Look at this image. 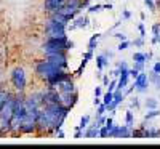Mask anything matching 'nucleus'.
<instances>
[{
	"mask_svg": "<svg viewBox=\"0 0 160 149\" xmlns=\"http://www.w3.org/2000/svg\"><path fill=\"white\" fill-rule=\"evenodd\" d=\"M118 130H120V125H114L109 131V136L111 138H118Z\"/></svg>",
	"mask_w": 160,
	"mask_h": 149,
	"instance_id": "27",
	"label": "nucleus"
},
{
	"mask_svg": "<svg viewBox=\"0 0 160 149\" xmlns=\"http://www.w3.org/2000/svg\"><path fill=\"white\" fill-rule=\"evenodd\" d=\"M144 64H146V63H135V67H136V69L141 72V71L144 69Z\"/></svg>",
	"mask_w": 160,
	"mask_h": 149,
	"instance_id": "42",
	"label": "nucleus"
},
{
	"mask_svg": "<svg viewBox=\"0 0 160 149\" xmlns=\"http://www.w3.org/2000/svg\"><path fill=\"white\" fill-rule=\"evenodd\" d=\"M138 29H139V34H141V37H146V31H144V24H142V23H139Z\"/></svg>",
	"mask_w": 160,
	"mask_h": 149,
	"instance_id": "38",
	"label": "nucleus"
},
{
	"mask_svg": "<svg viewBox=\"0 0 160 149\" xmlns=\"http://www.w3.org/2000/svg\"><path fill=\"white\" fill-rule=\"evenodd\" d=\"M158 40H160V24H158Z\"/></svg>",
	"mask_w": 160,
	"mask_h": 149,
	"instance_id": "50",
	"label": "nucleus"
},
{
	"mask_svg": "<svg viewBox=\"0 0 160 149\" xmlns=\"http://www.w3.org/2000/svg\"><path fill=\"white\" fill-rule=\"evenodd\" d=\"M149 82H152V84L155 85V88L160 90V74H157V72L152 71V74H151V77H149Z\"/></svg>",
	"mask_w": 160,
	"mask_h": 149,
	"instance_id": "19",
	"label": "nucleus"
},
{
	"mask_svg": "<svg viewBox=\"0 0 160 149\" xmlns=\"http://www.w3.org/2000/svg\"><path fill=\"white\" fill-rule=\"evenodd\" d=\"M130 16H131V13H130V11H127V10H125V11H123V18H125V19H128V18H130Z\"/></svg>",
	"mask_w": 160,
	"mask_h": 149,
	"instance_id": "47",
	"label": "nucleus"
},
{
	"mask_svg": "<svg viewBox=\"0 0 160 149\" xmlns=\"http://www.w3.org/2000/svg\"><path fill=\"white\" fill-rule=\"evenodd\" d=\"M64 3H66V0H45L43 8H45V11L53 13V11H58L61 7H64Z\"/></svg>",
	"mask_w": 160,
	"mask_h": 149,
	"instance_id": "12",
	"label": "nucleus"
},
{
	"mask_svg": "<svg viewBox=\"0 0 160 149\" xmlns=\"http://www.w3.org/2000/svg\"><path fill=\"white\" fill-rule=\"evenodd\" d=\"M7 96H8V93H7V91H3V90H0V111H2V106H3V103H5Z\"/></svg>",
	"mask_w": 160,
	"mask_h": 149,
	"instance_id": "29",
	"label": "nucleus"
},
{
	"mask_svg": "<svg viewBox=\"0 0 160 149\" xmlns=\"http://www.w3.org/2000/svg\"><path fill=\"white\" fill-rule=\"evenodd\" d=\"M11 84L18 91H24L26 84H28V79H26V72L22 67H15L11 71Z\"/></svg>",
	"mask_w": 160,
	"mask_h": 149,
	"instance_id": "7",
	"label": "nucleus"
},
{
	"mask_svg": "<svg viewBox=\"0 0 160 149\" xmlns=\"http://www.w3.org/2000/svg\"><path fill=\"white\" fill-rule=\"evenodd\" d=\"M22 91H19V95L15 100V112H13V119H11V128L10 131L13 133H19V128H21V124L24 120V116H26V98L21 95Z\"/></svg>",
	"mask_w": 160,
	"mask_h": 149,
	"instance_id": "4",
	"label": "nucleus"
},
{
	"mask_svg": "<svg viewBox=\"0 0 160 149\" xmlns=\"http://www.w3.org/2000/svg\"><path fill=\"white\" fill-rule=\"evenodd\" d=\"M123 98H125V96H123V91H118V90H117V91H114V100H112V103L108 106V109L114 112V111H115V107L123 101Z\"/></svg>",
	"mask_w": 160,
	"mask_h": 149,
	"instance_id": "14",
	"label": "nucleus"
},
{
	"mask_svg": "<svg viewBox=\"0 0 160 149\" xmlns=\"http://www.w3.org/2000/svg\"><path fill=\"white\" fill-rule=\"evenodd\" d=\"M115 88H117V80H112L108 87V91H115Z\"/></svg>",
	"mask_w": 160,
	"mask_h": 149,
	"instance_id": "35",
	"label": "nucleus"
},
{
	"mask_svg": "<svg viewBox=\"0 0 160 149\" xmlns=\"http://www.w3.org/2000/svg\"><path fill=\"white\" fill-rule=\"evenodd\" d=\"M125 122H127L128 127H133V112H131V109L127 111V114H125Z\"/></svg>",
	"mask_w": 160,
	"mask_h": 149,
	"instance_id": "26",
	"label": "nucleus"
},
{
	"mask_svg": "<svg viewBox=\"0 0 160 149\" xmlns=\"http://www.w3.org/2000/svg\"><path fill=\"white\" fill-rule=\"evenodd\" d=\"M128 47H130V42H128V40H123V42H120V44H118L117 50H120V51H123V50H127Z\"/></svg>",
	"mask_w": 160,
	"mask_h": 149,
	"instance_id": "30",
	"label": "nucleus"
},
{
	"mask_svg": "<svg viewBox=\"0 0 160 149\" xmlns=\"http://www.w3.org/2000/svg\"><path fill=\"white\" fill-rule=\"evenodd\" d=\"M152 71H154V72H157V74H160V61H157V63L154 64Z\"/></svg>",
	"mask_w": 160,
	"mask_h": 149,
	"instance_id": "41",
	"label": "nucleus"
},
{
	"mask_svg": "<svg viewBox=\"0 0 160 149\" xmlns=\"http://www.w3.org/2000/svg\"><path fill=\"white\" fill-rule=\"evenodd\" d=\"M157 100L155 98H148L146 100V107H148V109H157Z\"/></svg>",
	"mask_w": 160,
	"mask_h": 149,
	"instance_id": "23",
	"label": "nucleus"
},
{
	"mask_svg": "<svg viewBox=\"0 0 160 149\" xmlns=\"http://www.w3.org/2000/svg\"><path fill=\"white\" fill-rule=\"evenodd\" d=\"M144 3L148 5V8H149L151 11H155V7H157V5H155L154 0H144Z\"/></svg>",
	"mask_w": 160,
	"mask_h": 149,
	"instance_id": "31",
	"label": "nucleus"
},
{
	"mask_svg": "<svg viewBox=\"0 0 160 149\" xmlns=\"http://www.w3.org/2000/svg\"><path fill=\"white\" fill-rule=\"evenodd\" d=\"M133 61L135 63H146V53H133Z\"/></svg>",
	"mask_w": 160,
	"mask_h": 149,
	"instance_id": "22",
	"label": "nucleus"
},
{
	"mask_svg": "<svg viewBox=\"0 0 160 149\" xmlns=\"http://www.w3.org/2000/svg\"><path fill=\"white\" fill-rule=\"evenodd\" d=\"M83 136V130H75V135H74V138L78 140V138H82Z\"/></svg>",
	"mask_w": 160,
	"mask_h": 149,
	"instance_id": "39",
	"label": "nucleus"
},
{
	"mask_svg": "<svg viewBox=\"0 0 160 149\" xmlns=\"http://www.w3.org/2000/svg\"><path fill=\"white\" fill-rule=\"evenodd\" d=\"M102 85H104V87H108V85H109V77H106V75L102 77Z\"/></svg>",
	"mask_w": 160,
	"mask_h": 149,
	"instance_id": "45",
	"label": "nucleus"
},
{
	"mask_svg": "<svg viewBox=\"0 0 160 149\" xmlns=\"http://www.w3.org/2000/svg\"><path fill=\"white\" fill-rule=\"evenodd\" d=\"M66 29H68V26L62 24V23H58L55 21L53 18H50L47 23H45V35L50 39H58V37H68V34H66Z\"/></svg>",
	"mask_w": 160,
	"mask_h": 149,
	"instance_id": "6",
	"label": "nucleus"
},
{
	"mask_svg": "<svg viewBox=\"0 0 160 149\" xmlns=\"http://www.w3.org/2000/svg\"><path fill=\"white\" fill-rule=\"evenodd\" d=\"M109 128L106 127V125H102L101 128H99V138H106V136H109Z\"/></svg>",
	"mask_w": 160,
	"mask_h": 149,
	"instance_id": "28",
	"label": "nucleus"
},
{
	"mask_svg": "<svg viewBox=\"0 0 160 149\" xmlns=\"http://www.w3.org/2000/svg\"><path fill=\"white\" fill-rule=\"evenodd\" d=\"M133 85H135V88H136L139 93L146 91V90H148V85H149V77H148V74L141 71L139 75L135 79V84H133Z\"/></svg>",
	"mask_w": 160,
	"mask_h": 149,
	"instance_id": "9",
	"label": "nucleus"
},
{
	"mask_svg": "<svg viewBox=\"0 0 160 149\" xmlns=\"http://www.w3.org/2000/svg\"><path fill=\"white\" fill-rule=\"evenodd\" d=\"M117 67H120V69H128V66H127V63H125V61L118 63V64H117Z\"/></svg>",
	"mask_w": 160,
	"mask_h": 149,
	"instance_id": "43",
	"label": "nucleus"
},
{
	"mask_svg": "<svg viewBox=\"0 0 160 149\" xmlns=\"http://www.w3.org/2000/svg\"><path fill=\"white\" fill-rule=\"evenodd\" d=\"M152 34H154L152 44H160V40H158V24H154L152 26Z\"/></svg>",
	"mask_w": 160,
	"mask_h": 149,
	"instance_id": "24",
	"label": "nucleus"
},
{
	"mask_svg": "<svg viewBox=\"0 0 160 149\" xmlns=\"http://www.w3.org/2000/svg\"><path fill=\"white\" fill-rule=\"evenodd\" d=\"M139 98H131V107H136V109H138V107H139V101H138Z\"/></svg>",
	"mask_w": 160,
	"mask_h": 149,
	"instance_id": "36",
	"label": "nucleus"
},
{
	"mask_svg": "<svg viewBox=\"0 0 160 149\" xmlns=\"http://www.w3.org/2000/svg\"><path fill=\"white\" fill-rule=\"evenodd\" d=\"M130 71V77H133V79H136L138 75H139V71L136 69V67H133V69H128Z\"/></svg>",
	"mask_w": 160,
	"mask_h": 149,
	"instance_id": "34",
	"label": "nucleus"
},
{
	"mask_svg": "<svg viewBox=\"0 0 160 149\" xmlns=\"http://www.w3.org/2000/svg\"><path fill=\"white\" fill-rule=\"evenodd\" d=\"M102 8H104V10H112V5H111V3H108V5H102Z\"/></svg>",
	"mask_w": 160,
	"mask_h": 149,
	"instance_id": "48",
	"label": "nucleus"
},
{
	"mask_svg": "<svg viewBox=\"0 0 160 149\" xmlns=\"http://www.w3.org/2000/svg\"><path fill=\"white\" fill-rule=\"evenodd\" d=\"M58 91L59 93H75L77 88H75V84H74V80L72 79H66L62 80L61 84H58Z\"/></svg>",
	"mask_w": 160,
	"mask_h": 149,
	"instance_id": "11",
	"label": "nucleus"
},
{
	"mask_svg": "<svg viewBox=\"0 0 160 149\" xmlns=\"http://www.w3.org/2000/svg\"><path fill=\"white\" fill-rule=\"evenodd\" d=\"M108 64H109V58L106 56L104 53H102V55H98V56H96V67H98V71H102Z\"/></svg>",
	"mask_w": 160,
	"mask_h": 149,
	"instance_id": "16",
	"label": "nucleus"
},
{
	"mask_svg": "<svg viewBox=\"0 0 160 149\" xmlns=\"http://www.w3.org/2000/svg\"><path fill=\"white\" fill-rule=\"evenodd\" d=\"M15 100L16 96L8 93V96L2 106V111H0V135L8 133L11 128V119H13V112H15Z\"/></svg>",
	"mask_w": 160,
	"mask_h": 149,
	"instance_id": "2",
	"label": "nucleus"
},
{
	"mask_svg": "<svg viewBox=\"0 0 160 149\" xmlns=\"http://www.w3.org/2000/svg\"><path fill=\"white\" fill-rule=\"evenodd\" d=\"M112 100H114V91H108L102 96V103L106 104V106H109L111 103H112Z\"/></svg>",
	"mask_w": 160,
	"mask_h": 149,
	"instance_id": "21",
	"label": "nucleus"
},
{
	"mask_svg": "<svg viewBox=\"0 0 160 149\" xmlns=\"http://www.w3.org/2000/svg\"><path fill=\"white\" fill-rule=\"evenodd\" d=\"M93 58V51H87L85 53V56H83V59H82V63H80V67L77 69V72H75V75H82V72H83V69L87 67V64H88V61Z\"/></svg>",
	"mask_w": 160,
	"mask_h": 149,
	"instance_id": "15",
	"label": "nucleus"
},
{
	"mask_svg": "<svg viewBox=\"0 0 160 149\" xmlns=\"http://www.w3.org/2000/svg\"><path fill=\"white\" fill-rule=\"evenodd\" d=\"M47 59L51 61L55 66H58L59 69H66V67L69 66V59H68L66 51H59V53H53V55H48Z\"/></svg>",
	"mask_w": 160,
	"mask_h": 149,
	"instance_id": "8",
	"label": "nucleus"
},
{
	"mask_svg": "<svg viewBox=\"0 0 160 149\" xmlns=\"http://www.w3.org/2000/svg\"><path fill=\"white\" fill-rule=\"evenodd\" d=\"M142 44H144V37H139V39L135 40V45L136 47H142Z\"/></svg>",
	"mask_w": 160,
	"mask_h": 149,
	"instance_id": "40",
	"label": "nucleus"
},
{
	"mask_svg": "<svg viewBox=\"0 0 160 149\" xmlns=\"http://www.w3.org/2000/svg\"><path fill=\"white\" fill-rule=\"evenodd\" d=\"M98 39H99V34H95V35H91L90 37V42H88V50L90 51H93L96 48V45H98Z\"/></svg>",
	"mask_w": 160,
	"mask_h": 149,
	"instance_id": "18",
	"label": "nucleus"
},
{
	"mask_svg": "<svg viewBox=\"0 0 160 149\" xmlns=\"http://www.w3.org/2000/svg\"><path fill=\"white\" fill-rule=\"evenodd\" d=\"M69 107L62 106L61 103H50L40 107L37 117V130L40 131H51L59 130L64 124L66 117L69 114Z\"/></svg>",
	"mask_w": 160,
	"mask_h": 149,
	"instance_id": "1",
	"label": "nucleus"
},
{
	"mask_svg": "<svg viewBox=\"0 0 160 149\" xmlns=\"http://www.w3.org/2000/svg\"><path fill=\"white\" fill-rule=\"evenodd\" d=\"M118 138H131V127H128L127 124L125 125H120Z\"/></svg>",
	"mask_w": 160,
	"mask_h": 149,
	"instance_id": "17",
	"label": "nucleus"
},
{
	"mask_svg": "<svg viewBox=\"0 0 160 149\" xmlns=\"http://www.w3.org/2000/svg\"><path fill=\"white\" fill-rule=\"evenodd\" d=\"M158 116H160V111H158V109H151L148 114L144 116V119H146V120H151V119H155V117H158Z\"/></svg>",
	"mask_w": 160,
	"mask_h": 149,
	"instance_id": "25",
	"label": "nucleus"
},
{
	"mask_svg": "<svg viewBox=\"0 0 160 149\" xmlns=\"http://www.w3.org/2000/svg\"><path fill=\"white\" fill-rule=\"evenodd\" d=\"M114 37H115V39H118V40H122V42H123V40H127V35H125V34H122V32H117Z\"/></svg>",
	"mask_w": 160,
	"mask_h": 149,
	"instance_id": "37",
	"label": "nucleus"
},
{
	"mask_svg": "<svg viewBox=\"0 0 160 149\" xmlns=\"http://www.w3.org/2000/svg\"><path fill=\"white\" fill-rule=\"evenodd\" d=\"M93 104L99 106V104H101V98H99V96H95V100H93Z\"/></svg>",
	"mask_w": 160,
	"mask_h": 149,
	"instance_id": "44",
	"label": "nucleus"
},
{
	"mask_svg": "<svg viewBox=\"0 0 160 149\" xmlns=\"http://www.w3.org/2000/svg\"><path fill=\"white\" fill-rule=\"evenodd\" d=\"M95 96H101V87H96L95 88Z\"/></svg>",
	"mask_w": 160,
	"mask_h": 149,
	"instance_id": "46",
	"label": "nucleus"
},
{
	"mask_svg": "<svg viewBox=\"0 0 160 149\" xmlns=\"http://www.w3.org/2000/svg\"><path fill=\"white\" fill-rule=\"evenodd\" d=\"M101 8H102V5L96 3V5H91V7H88V11H90V13H96V11H99Z\"/></svg>",
	"mask_w": 160,
	"mask_h": 149,
	"instance_id": "32",
	"label": "nucleus"
},
{
	"mask_svg": "<svg viewBox=\"0 0 160 149\" xmlns=\"http://www.w3.org/2000/svg\"><path fill=\"white\" fill-rule=\"evenodd\" d=\"M61 95V104L62 106H66V107H69V109H72V107L75 106V103H77V100H78V95H77V91L75 93H59Z\"/></svg>",
	"mask_w": 160,
	"mask_h": 149,
	"instance_id": "10",
	"label": "nucleus"
},
{
	"mask_svg": "<svg viewBox=\"0 0 160 149\" xmlns=\"http://www.w3.org/2000/svg\"><path fill=\"white\" fill-rule=\"evenodd\" d=\"M88 18L87 16H75L74 18V23L69 26V29L71 31H74V29H85V28H88Z\"/></svg>",
	"mask_w": 160,
	"mask_h": 149,
	"instance_id": "13",
	"label": "nucleus"
},
{
	"mask_svg": "<svg viewBox=\"0 0 160 149\" xmlns=\"http://www.w3.org/2000/svg\"><path fill=\"white\" fill-rule=\"evenodd\" d=\"M74 47V42H71V40L68 37H58V39H47V42L43 44L42 50L45 53V56L48 55H53V53H59V51H69L72 50Z\"/></svg>",
	"mask_w": 160,
	"mask_h": 149,
	"instance_id": "3",
	"label": "nucleus"
},
{
	"mask_svg": "<svg viewBox=\"0 0 160 149\" xmlns=\"http://www.w3.org/2000/svg\"><path fill=\"white\" fill-rule=\"evenodd\" d=\"M106 111H108V106H106V104H104V103H102V104H99V106H98V116H102V114H104V112H106Z\"/></svg>",
	"mask_w": 160,
	"mask_h": 149,
	"instance_id": "33",
	"label": "nucleus"
},
{
	"mask_svg": "<svg viewBox=\"0 0 160 149\" xmlns=\"http://www.w3.org/2000/svg\"><path fill=\"white\" fill-rule=\"evenodd\" d=\"M88 124H90V116H83L82 120H80V125H77L75 130H85L88 127Z\"/></svg>",
	"mask_w": 160,
	"mask_h": 149,
	"instance_id": "20",
	"label": "nucleus"
},
{
	"mask_svg": "<svg viewBox=\"0 0 160 149\" xmlns=\"http://www.w3.org/2000/svg\"><path fill=\"white\" fill-rule=\"evenodd\" d=\"M59 71H61L59 67L55 66V64H53L51 61H48V59L38 61V63L35 64V72H37V75H38L40 79H43L45 82H47V80H50L53 75H56Z\"/></svg>",
	"mask_w": 160,
	"mask_h": 149,
	"instance_id": "5",
	"label": "nucleus"
},
{
	"mask_svg": "<svg viewBox=\"0 0 160 149\" xmlns=\"http://www.w3.org/2000/svg\"><path fill=\"white\" fill-rule=\"evenodd\" d=\"M152 58V53H146V61H149Z\"/></svg>",
	"mask_w": 160,
	"mask_h": 149,
	"instance_id": "49",
	"label": "nucleus"
}]
</instances>
